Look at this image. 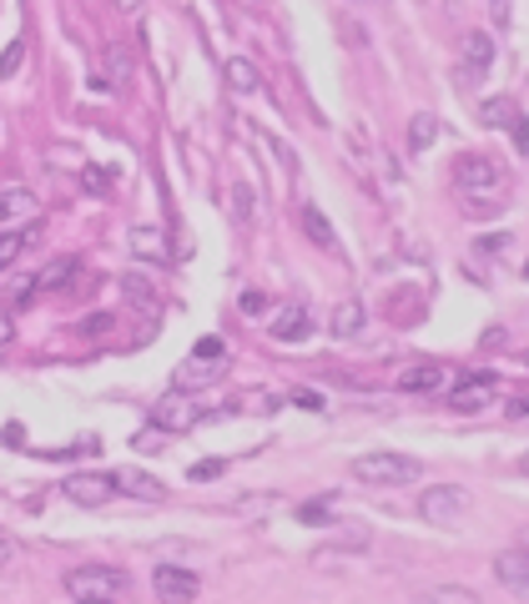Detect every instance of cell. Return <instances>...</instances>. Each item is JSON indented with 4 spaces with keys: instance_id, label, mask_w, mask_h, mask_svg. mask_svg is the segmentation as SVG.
Here are the masks:
<instances>
[{
    "instance_id": "4dcf8cb0",
    "label": "cell",
    "mask_w": 529,
    "mask_h": 604,
    "mask_svg": "<svg viewBox=\"0 0 529 604\" xmlns=\"http://www.w3.org/2000/svg\"><path fill=\"white\" fill-rule=\"evenodd\" d=\"M11 559H15V539H11V534H5V529H0V569L11 564Z\"/></svg>"
},
{
    "instance_id": "f1b7e54d",
    "label": "cell",
    "mask_w": 529,
    "mask_h": 604,
    "mask_svg": "<svg viewBox=\"0 0 529 604\" xmlns=\"http://www.w3.org/2000/svg\"><path fill=\"white\" fill-rule=\"evenodd\" d=\"M509 248V232H489V238H480V252H505Z\"/></svg>"
},
{
    "instance_id": "e575fe53",
    "label": "cell",
    "mask_w": 529,
    "mask_h": 604,
    "mask_svg": "<svg viewBox=\"0 0 529 604\" xmlns=\"http://www.w3.org/2000/svg\"><path fill=\"white\" fill-rule=\"evenodd\" d=\"M81 328H86V332H107V328H111V318H86Z\"/></svg>"
},
{
    "instance_id": "4fadbf2b",
    "label": "cell",
    "mask_w": 529,
    "mask_h": 604,
    "mask_svg": "<svg viewBox=\"0 0 529 604\" xmlns=\"http://www.w3.org/2000/svg\"><path fill=\"white\" fill-rule=\"evenodd\" d=\"M117 488H121V494H132V498H146V504H162V498H167V484L152 479V474H142V469H121Z\"/></svg>"
},
{
    "instance_id": "d6a6232c",
    "label": "cell",
    "mask_w": 529,
    "mask_h": 604,
    "mask_svg": "<svg viewBox=\"0 0 529 604\" xmlns=\"http://www.w3.org/2000/svg\"><path fill=\"white\" fill-rule=\"evenodd\" d=\"M86 187H91V191H107V172H86Z\"/></svg>"
},
{
    "instance_id": "83f0119b",
    "label": "cell",
    "mask_w": 529,
    "mask_h": 604,
    "mask_svg": "<svg viewBox=\"0 0 529 604\" xmlns=\"http://www.w3.org/2000/svg\"><path fill=\"white\" fill-rule=\"evenodd\" d=\"M21 56H25L21 41H15V46H5V56H0V76H15V72H21Z\"/></svg>"
},
{
    "instance_id": "2e32d148",
    "label": "cell",
    "mask_w": 529,
    "mask_h": 604,
    "mask_svg": "<svg viewBox=\"0 0 529 604\" xmlns=\"http://www.w3.org/2000/svg\"><path fill=\"white\" fill-rule=\"evenodd\" d=\"M414 604H480V594L464 590V584H433V590H423Z\"/></svg>"
},
{
    "instance_id": "ac0fdd59",
    "label": "cell",
    "mask_w": 529,
    "mask_h": 604,
    "mask_svg": "<svg viewBox=\"0 0 529 604\" xmlns=\"http://www.w3.org/2000/svg\"><path fill=\"white\" fill-rule=\"evenodd\" d=\"M359 328H363V303H359V297L338 303V312H333V338H353Z\"/></svg>"
},
{
    "instance_id": "836d02e7",
    "label": "cell",
    "mask_w": 529,
    "mask_h": 604,
    "mask_svg": "<svg viewBox=\"0 0 529 604\" xmlns=\"http://www.w3.org/2000/svg\"><path fill=\"white\" fill-rule=\"evenodd\" d=\"M126 293H132V297H152V287L136 283V277H126Z\"/></svg>"
},
{
    "instance_id": "e0dca14e",
    "label": "cell",
    "mask_w": 529,
    "mask_h": 604,
    "mask_svg": "<svg viewBox=\"0 0 529 604\" xmlns=\"http://www.w3.org/2000/svg\"><path fill=\"white\" fill-rule=\"evenodd\" d=\"M228 86H232V91H257V86H263V76H257V66L247 56H232L228 61Z\"/></svg>"
},
{
    "instance_id": "52a82bcc",
    "label": "cell",
    "mask_w": 529,
    "mask_h": 604,
    "mask_svg": "<svg viewBox=\"0 0 529 604\" xmlns=\"http://www.w3.org/2000/svg\"><path fill=\"white\" fill-rule=\"evenodd\" d=\"M494 580L505 584V590L515 594V600L529 604V549H525V545L505 549V554L494 559Z\"/></svg>"
},
{
    "instance_id": "f35d334b",
    "label": "cell",
    "mask_w": 529,
    "mask_h": 604,
    "mask_svg": "<svg viewBox=\"0 0 529 604\" xmlns=\"http://www.w3.org/2000/svg\"><path fill=\"white\" fill-rule=\"evenodd\" d=\"M525 474H529V453H525Z\"/></svg>"
},
{
    "instance_id": "4316f807",
    "label": "cell",
    "mask_w": 529,
    "mask_h": 604,
    "mask_svg": "<svg viewBox=\"0 0 529 604\" xmlns=\"http://www.w3.org/2000/svg\"><path fill=\"white\" fill-rule=\"evenodd\" d=\"M263 312H267V297L257 293V287L253 293H242V318H263Z\"/></svg>"
},
{
    "instance_id": "d4e9b609",
    "label": "cell",
    "mask_w": 529,
    "mask_h": 604,
    "mask_svg": "<svg viewBox=\"0 0 529 604\" xmlns=\"http://www.w3.org/2000/svg\"><path fill=\"white\" fill-rule=\"evenodd\" d=\"M480 117H484V121H489V127H499V121H509V127H515V121H519V117H515V107H509L505 96H499V107H494V101H489V107H484V111H480Z\"/></svg>"
},
{
    "instance_id": "9a60e30c",
    "label": "cell",
    "mask_w": 529,
    "mask_h": 604,
    "mask_svg": "<svg viewBox=\"0 0 529 604\" xmlns=\"http://www.w3.org/2000/svg\"><path fill=\"white\" fill-rule=\"evenodd\" d=\"M132 252L136 257H146V262H167L172 257L167 238H162L157 227H132Z\"/></svg>"
},
{
    "instance_id": "f546056e",
    "label": "cell",
    "mask_w": 529,
    "mask_h": 604,
    "mask_svg": "<svg viewBox=\"0 0 529 604\" xmlns=\"http://www.w3.org/2000/svg\"><path fill=\"white\" fill-rule=\"evenodd\" d=\"M217 474H222V459H202L192 469V479H217Z\"/></svg>"
},
{
    "instance_id": "5bb4252c",
    "label": "cell",
    "mask_w": 529,
    "mask_h": 604,
    "mask_svg": "<svg viewBox=\"0 0 529 604\" xmlns=\"http://www.w3.org/2000/svg\"><path fill=\"white\" fill-rule=\"evenodd\" d=\"M308 328H313V318H308V308H302V303H293L288 312H277V322H273V338H277V343H298V338H308Z\"/></svg>"
},
{
    "instance_id": "d6986e66",
    "label": "cell",
    "mask_w": 529,
    "mask_h": 604,
    "mask_svg": "<svg viewBox=\"0 0 529 604\" xmlns=\"http://www.w3.org/2000/svg\"><path fill=\"white\" fill-rule=\"evenodd\" d=\"M433 136H439V117H433V111H419V117L409 121V146L414 152H429Z\"/></svg>"
},
{
    "instance_id": "5b68a950",
    "label": "cell",
    "mask_w": 529,
    "mask_h": 604,
    "mask_svg": "<svg viewBox=\"0 0 529 604\" xmlns=\"http://www.w3.org/2000/svg\"><path fill=\"white\" fill-rule=\"evenodd\" d=\"M152 590H157L162 604H192L197 594H202V580H197L192 569L157 564V574H152Z\"/></svg>"
},
{
    "instance_id": "cb8c5ba5",
    "label": "cell",
    "mask_w": 529,
    "mask_h": 604,
    "mask_svg": "<svg viewBox=\"0 0 529 604\" xmlns=\"http://www.w3.org/2000/svg\"><path fill=\"white\" fill-rule=\"evenodd\" d=\"M298 519H302V524H328V519H333V498H318V504H302V509H298Z\"/></svg>"
},
{
    "instance_id": "8992f818",
    "label": "cell",
    "mask_w": 529,
    "mask_h": 604,
    "mask_svg": "<svg viewBox=\"0 0 529 604\" xmlns=\"http://www.w3.org/2000/svg\"><path fill=\"white\" fill-rule=\"evenodd\" d=\"M60 494L71 498L76 509H101V504H111V494H117V479L111 474H71L60 484Z\"/></svg>"
},
{
    "instance_id": "ffe728a7",
    "label": "cell",
    "mask_w": 529,
    "mask_h": 604,
    "mask_svg": "<svg viewBox=\"0 0 529 604\" xmlns=\"http://www.w3.org/2000/svg\"><path fill=\"white\" fill-rule=\"evenodd\" d=\"M302 232L318 242V248H338V238H333V227H328V217L318 212V207H302Z\"/></svg>"
},
{
    "instance_id": "603a6c76",
    "label": "cell",
    "mask_w": 529,
    "mask_h": 604,
    "mask_svg": "<svg viewBox=\"0 0 529 604\" xmlns=\"http://www.w3.org/2000/svg\"><path fill=\"white\" fill-rule=\"evenodd\" d=\"M232 212H238V222H253V187L247 182L232 187Z\"/></svg>"
},
{
    "instance_id": "1f68e13d",
    "label": "cell",
    "mask_w": 529,
    "mask_h": 604,
    "mask_svg": "<svg viewBox=\"0 0 529 604\" xmlns=\"http://www.w3.org/2000/svg\"><path fill=\"white\" fill-rule=\"evenodd\" d=\"M197 358H222V338H202V343H197Z\"/></svg>"
},
{
    "instance_id": "277c9868",
    "label": "cell",
    "mask_w": 529,
    "mask_h": 604,
    "mask_svg": "<svg viewBox=\"0 0 529 604\" xmlns=\"http://www.w3.org/2000/svg\"><path fill=\"white\" fill-rule=\"evenodd\" d=\"M454 182H459V191H464V197H480V191L499 197V191H505V172H499L489 156H480V152L459 156V162H454Z\"/></svg>"
},
{
    "instance_id": "d590c367",
    "label": "cell",
    "mask_w": 529,
    "mask_h": 604,
    "mask_svg": "<svg viewBox=\"0 0 529 604\" xmlns=\"http://www.w3.org/2000/svg\"><path fill=\"white\" fill-rule=\"evenodd\" d=\"M11 332H15V328H11V318H5V312H0V348L11 343Z\"/></svg>"
},
{
    "instance_id": "30bf717a",
    "label": "cell",
    "mask_w": 529,
    "mask_h": 604,
    "mask_svg": "<svg viewBox=\"0 0 529 604\" xmlns=\"http://www.w3.org/2000/svg\"><path fill=\"white\" fill-rule=\"evenodd\" d=\"M449 383V367L439 363V358H423V363H414L404 378H398V388L404 393H439Z\"/></svg>"
},
{
    "instance_id": "7402d4cb",
    "label": "cell",
    "mask_w": 529,
    "mask_h": 604,
    "mask_svg": "<svg viewBox=\"0 0 529 604\" xmlns=\"http://www.w3.org/2000/svg\"><path fill=\"white\" fill-rule=\"evenodd\" d=\"M71 277H76V257H56V262L46 267V273L36 277V287H41V293H46V287H66Z\"/></svg>"
},
{
    "instance_id": "6da1fadb",
    "label": "cell",
    "mask_w": 529,
    "mask_h": 604,
    "mask_svg": "<svg viewBox=\"0 0 529 604\" xmlns=\"http://www.w3.org/2000/svg\"><path fill=\"white\" fill-rule=\"evenodd\" d=\"M353 474H359L363 484H378V488H404V484H414V479L423 474V463L414 459V453L378 449V453H363V459L353 463Z\"/></svg>"
},
{
    "instance_id": "484cf974",
    "label": "cell",
    "mask_w": 529,
    "mask_h": 604,
    "mask_svg": "<svg viewBox=\"0 0 529 604\" xmlns=\"http://www.w3.org/2000/svg\"><path fill=\"white\" fill-rule=\"evenodd\" d=\"M107 72L117 76V81H126V72H132V61H126V51H121V46H111V51H107Z\"/></svg>"
},
{
    "instance_id": "7c38bea8",
    "label": "cell",
    "mask_w": 529,
    "mask_h": 604,
    "mask_svg": "<svg viewBox=\"0 0 529 604\" xmlns=\"http://www.w3.org/2000/svg\"><path fill=\"white\" fill-rule=\"evenodd\" d=\"M197 408L187 403V393H167V398L157 403V414H152V424L167 428V433H177V428H192Z\"/></svg>"
},
{
    "instance_id": "9c48e42d",
    "label": "cell",
    "mask_w": 529,
    "mask_h": 604,
    "mask_svg": "<svg viewBox=\"0 0 529 604\" xmlns=\"http://www.w3.org/2000/svg\"><path fill=\"white\" fill-rule=\"evenodd\" d=\"M41 217V197L36 191H25V187H5L0 191V222H11V232L15 227H25V222H36Z\"/></svg>"
},
{
    "instance_id": "8fae6325",
    "label": "cell",
    "mask_w": 529,
    "mask_h": 604,
    "mask_svg": "<svg viewBox=\"0 0 529 604\" xmlns=\"http://www.w3.org/2000/svg\"><path fill=\"white\" fill-rule=\"evenodd\" d=\"M459 51H464V81H480L494 66V41L484 31H470V36L459 41Z\"/></svg>"
},
{
    "instance_id": "74e56055",
    "label": "cell",
    "mask_w": 529,
    "mask_h": 604,
    "mask_svg": "<svg viewBox=\"0 0 529 604\" xmlns=\"http://www.w3.org/2000/svg\"><path fill=\"white\" fill-rule=\"evenodd\" d=\"M489 6H499V15H505V0H489Z\"/></svg>"
},
{
    "instance_id": "3957f363",
    "label": "cell",
    "mask_w": 529,
    "mask_h": 604,
    "mask_svg": "<svg viewBox=\"0 0 529 604\" xmlns=\"http://www.w3.org/2000/svg\"><path fill=\"white\" fill-rule=\"evenodd\" d=\"M464 509H470V494L459 484H429L419 488V519L423 524H439V529H449V524L464 519Z\"/></svg>"
},
{
    "instance_id": "7a4b0ae2",
    "label": "cell",
    "mask_w": 529,
    "mask_h": 604,
    "mask_svg": "<svg viewBox=\"0 0 529 604\" xmlns=\"http://www.w3.org/2000/svg\"><path fill=\"white\" fill-rule=\"evenodd\" d=\"M121 590H126V574L117 564H81L66 574V594L76 604H111Z\"/></svg>"
},
{
    "instance_id": "8d00e7d4",
    "label": "cell",
    "mask_w": 529,
    "mask_h": 604,
    "mask_svg": "<svg viewBox=\"0 0 529 604\" xmlns=\"http://www.w3.org/2000/svg\"><path fill=\"white\" fill-rule=\"evenodd\" d=\"M519 545H525V549H529V524H525V534H519Z\"/></svg>"
},
{
    "instance_id": "ba28073f",
    "label": "cell",
    "mask_w": 529,
    "mask_h": 604,
    "mask_svg": "<svg viewBox=\"0 0 529 604\" xmlns=\"http://www.w3.org/2000/svg\"><path fill=\"white\" fill-rule=\"evenodd\" d=\"M494 398H499V378H489V373H474L470 383H459L449 403H454L459 414H480V408H489Z\"/></svg>"
},
{
    "instance_id": "44dd1931",
    "label": "cell",
    "mask_w": 529,
    "mask_h": 604,
    "mask_svg": "<svg viewBox=\"0 0 529 604\" xmlns=\"http://www.w3.org/2000/svg\"><path fill=\"white\" fill-rule=\"evenodd\" d=\"M31 238H36V227H25V232H0V273L31 248Z\"/></svg>"
}]
</instances>
